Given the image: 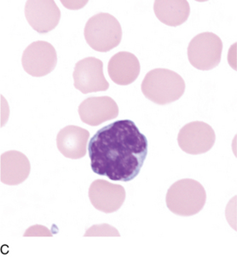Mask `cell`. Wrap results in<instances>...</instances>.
I'll return each instance as SVG.
<instances>
[{"mask_svg": "<svg viewBox=\"0 0 237 257\" xmlns=\"http://www.w3.org/2000/svg\"><path fill=\"white\" fill-rule=\"evenodd\" d=\"M148 148L147 138L132 120H116L99 129L90 140L91 168L113 181L129 182L140 173Z\"/></svg>", "mask_w": 237, "mask_h": 257, "instance_id": "obj_1", "label": "cell"}, {"mask_svg": "<svg viewBox=\"0 0 237 257\" xmlns=\"http://www.w3.org/2000/svg\"><path fill=\"white\" fill-rule=\"evenodd\" d=\"M142 92L149 100L166 105L178 100L185 91V82L176 72L155 69L146 74L142 82Z\"/></svg>", "mask_w": 237, "mask_h": 257, "instance_id": "obj_2", "label": "cell"}, {"mask_svg": "<svg viewBox=\"0 0 237 257\" xmlns=\"http://www.w3.org/2000/svg\"><path fill=\"white\" fill-rule=\"evenodd\" d=\"M206 193L202 185L192 179L175 182L166 193V206L170 211L180 216L198 214L206 204Z\"/></svg>", "mask_w": 237, "mask_h": 257, "instance_id": "obj_3", "label": "cell"}, {"mask_svg": "<svg viewBox=\"0 0 237 257\" xmlns=\"http://www.w3.org/2000/svg\"><path fill=\"white\" fill-rule=\"evenodd\" d=\"M84 35L94 51L108 52L120 45L122 29L119 21L112 15L98 13L86 23Z\"/></svg>", "mask_w": 237, "mask_h": 257, "instance_id": "obj_4", "label": "cell"}, {"mask_svg": "<svg viewBox=\"0 0 237 257\" xmlns=\"http://www.w3.org/2000/svg\"><path fill=\"white\" fill-rule=\"evenodd\" d=\"M223 52V42L213 33H202L192 39L188 47V58L191 65L203 71L216 68Z\"/></svg>", "mask_w": 237, "mask_h": 257, "instance_id": "obj_5", "label": "cell"}, {"mask_svg": "<svg viewBox=\"0 0 237 257\" xmlns=\"http://www.w3.org/2000/svg\"><path fill=\"white\" fill-rule=\"evenodd\" d=\"M57 63L56 49L46 41H35L23 52V69L34 77H43L54 70Z\"/></svg>", "mask_w": 237, "mask_h": 257, "instance_id": "obj_6", "label": "cell"}, {"mask_svg": "<svg viewBox=\"0 0 237 257\" xmlns=\"http://www.w3.org/2000/svg\"><path fill=\"white\" fill-rule=\"evenodd\" d=\"M75 87L84 94L105 92L109 84L103 74V63L96 57H86L75 64L73 74Z\"/></svg>", "mask_w": 237, "mask_h": 257, "instance_id": "obj_7", "label": "cell"}, {"mask_svg": "<svg viewBox=\"0 0 237 257\" xmlns=\"http://www.w3.org/2000/svg\"><path fill=\"white\" fill-rule=\"evenodd\" d=\"M216 141V135L210 125L193 121L183 126L177 136V143L187 154L200 155L209 152Z\"/></svg>", "mask_w": 237, "mask_h": 257, "instance_id": "obj_8", "label": "cell"}, {"mask_svg": "<svg viewBox=\"0 0 237 257\" xmlns=\"http://www.w3.org/2000/svg\"><path fill=\"white\" fill-rule=\"evenodd\" d=\"M25 17L29 25L40 34H47L58 25L61 11L54 0H29Z\"/></svg>", "mask_w": 237, "mask_h": 257, "instance_id": "obj_9", "label": "cell"}, {"mask_svg": "<svg viewBox=\"0 0 237 257\" xmlns=\"http://www.w3.org/2000/svg\"><path fill=\"white\" fill-rule=\"evenodd\" d=\"M89 198L95 209L110 214L120 209L126 200V191L120 185L97 180L89 188Z\"/></svg>", "mask_w": 237, "mask_h": 257, "instance_id": "obj_10", "label": "cell"}, {"mask_svg": "<svg viewBox=\"0 0 237 257\" xmlns=\"http://www.w3.org/2000/svg\"><path fill=\"white\" fill-rule=\"evenodd\" d=\"M79 114L84 123L97 126L117 117L119 107L116 102L108 96L88 97L80 103Z\"/></svg>", "mask_w": 237, "mask_h": 257, "instance_id": "obj_11", "label": "cell"}, {"mask_svg": "<svg viewBox=\"0 0 237 257\" xmlns=\"http://www.w3.org/2000/svg\"><path fill=\"white\" fill-rule=\"evenodd\" d=\"M31 171L29 158L22 152L9 151L1 155L0 180L7 186H18L28 179Z\"/></svg>", "mask_w": 237, "mask_h": 257, "instance_id": "obj_12", "label": "cell"}, {"mask_svg": "<svg viewBox=\"0 0 237 257\" xmlns=\"http://www.w3.org/2000/svg\"><path fill=\"white\" fill-rule=\"evenodd\" d=\"M90 133L80 126H67L61 129L57 136V146L59 152L70 159H80L87 152Z\"/></svg>", "mask_w": 237, "mask_h": 257, "instance_id": "obj_13", "label": "cell"}, {"mask_svg": "<svg viewBox=\"0 0 237 257\" xmlns=\"http://www.w3.org/2000/svg\"><path fill=\"white\" fill-rule=\"evenodd\" d=\"M140 63L134 54L118 52L110 58L108 72L110 79L120 86H127L137 80L140 74Z\"/></svg>", "mask_w": 237, "mask_h": 257, "instance_id": "obj_14", "label": "cell"}, {"mask_svg": "<svg viewBox=\"0 0 237 257\" xmlns=\"http://www.w3.org/2000/svg\"><path fill=\"white\" fill-rule=\"evenodd\" d=\"M154 14L160 22L167 26H180L188 20L190 7L186 0H156Z\"/></svg>", "mask_w": 237, "mask_h": 257, "instance_id": "obj_15", "label": "cell"}, {"mask_svg": "<svg viewBox=\"0 0 237 257\" xmlns=\"http://www.w3.org/2000/svg\"><path fill=\"white\" fill-rule=\"evenodd\" d=\"M86 237H120V232L117 229L113 226H109L108 224H102V225H94L90 227L86 231Z\"/></svg>", "mask_w": 237, "mask_h": 257, "instance_id": "obj_16", "label": "cell"}, {"mask_svg": "<svg viewBox=\"0 0 237 257\" xmlns=\"http://www.w3.org/2000/svg\"><path fill=\"white\" fill-rule=\"evenodd\" d=\"M51 231L47 227L40 225L31 226L24 233V237H52Z\"/></svg>", "mask_w": 237, "mask_h": 257, "instance_id": "obj_17", "label": "cell"}]
</instances>
